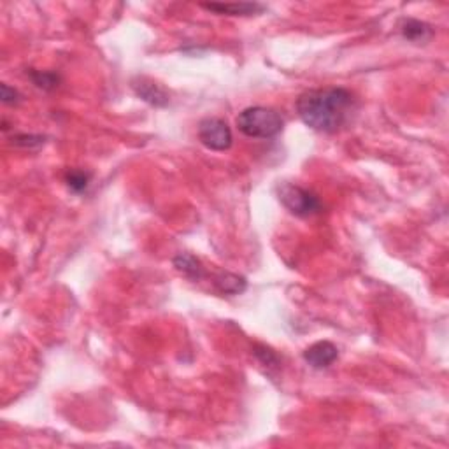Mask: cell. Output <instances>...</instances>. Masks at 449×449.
I'll use <instances>...</instances> for the list:
<instances>
[{"mask_svg": "<svg viewBox=\"0 0 449 449\" xmlns=\"http://www.w3.org/2000/svg\"><path fill=\"white\" fill-rule=\"evenodd\" d=\"M356 111V99L349 90L319 88L302 93L297 100V112L309 128L323 134L339 132Z\"/></svg>", "mask_w": 449, "mask_h": 449, "instance_id": "6da1fadb", "label": "cell"}, {"mask_svg": "<svg viewBox=\"0 0 449 449\" xmlns=\"http://www.w3.org/2000/svg\"><path fill=\"white\" fill-rule=\"evenodd\" d=\"M236 123L244 135L253 139H273L281 134L285 127L282 116L275 109L262 107V105L244 109L243 112H239Z\"/></svg>", "mask_w": 449, "mask_h": 449, "instance_id": "7a4b0ae2", "label": "cell"}, {"mask_svg": "<svg viewBox=\"0 0 449 449\" xmlns=\"http://www.w3.org/2000/svg\"><path fill=\"white\" fill-rule=\"evenodd\" d=\"M278 195L282 206L299 218L315 216V214H318L322 211V200L318 199V195L305 190V188L299 186V184L282 183L278 188Z\"/></svg>", "mask_w": 449, "mask_h": 449, "instance_id": "3957f363", "label": "cell"}, {"mask_svg": "<svg viewBox=\"0 0 449 449\" xmlns=\"http://www.w3.org/2000/svg\"><path fill=\"white\" fill-rule=\"evenodd\" d=\"M199 139L207 149L226 151L232 146L233 135L225 120L204 118L199 123Z\"/></svg>", "mask_w": 449, "mask_h": 449, "instance_id": "277c9868", "label": "cell"}, {"mask_svg": "<svg viewBox=\"0 0 449 449\" xmlns=\"http://www.w3.org/2000/svg\"><path fill=\"white\" fill-rule=\"evenodd\" d=\"M132 90H134L139 99L148 102L153 107H165L171 102L167 90L162 85H158V83H154L153 79L144 78V75H137V78L132 79Z\"/></svg>", "mask_w": 449, "mask_h": 449, "instance_id": "5b68a950", "label": "cell"}, {"mask_svg": "<svg viewBox=\"0 0 449 449\" xmlns=\"http://www.w3.org/2000/svg\"><path fill=\"white\" fill-rule=\"evenodd\" d=\"M339 358L337 346L330 341H319L304 351V360L312 369H327Z\"/></svg>", "mask_w": 449, "mask_h": 449, "instance_id": "8992f818", "label": "cell"}, {"mask_svg": "<svg viewBox=\"0 0 449 449\" xmlns=\"http://www.w3.org/2000/svg\"><path fill=\"white\" fill-rule=\"evenodd\" d=\"M204 9L228 16H251L265 9V6L256 2H232V4H202Z\"/></svg>", "mask_w": 449, "mask_h": 449, "instance_id": "52a82bcc", "label": "cell"}, {"mask_svg": "<svg viewBox=\"0 0 449 449\" xmlns=\"http://www.w3.org/2000/svg\"><path fill=\"white\" fill-rule=\"evenodd\" d=\"M172 263H174L177 273H181L184 278L190 279V281L197 282L206 275V270H204L200 260L197 256L190 255V253H179V255L174 256Z\"/></svg>", "mask_w": 449, "mask_h": 449, "instance_id": "ba28073f", "label": "cell"}, {"mask_svg": "<svg viewBox=\"0 0 449 449\" xmlns=\"http://www.w3.org/2000/svg\"><path fill=\"white\" fill-rule=\"evenodd\" d=\"M400 32H402L403 39L411 41V43H418V44L426 43V41L433 36L432 26H430L428 23H425V21L413 20V18L403 20L402 23H400Z\"/></svg>", "mask_w": 449, "mask_h": 449, "instance_id": "9c48e42d", "label": "cell"}, {"mask_svg": "<svg viewBox=\"0 0 449 449\" xmlns=\"http://www.w3.org/2000/svg\"><path fill=\"white\" fill-rule=\"evenodd\" d=\"M214 286L223 295H241L248 288V281L239 274L220 273L214 275Z\"/></svg>", "mask_w": 449, "mask_h": 449, "instance_id": "30bf717a", "label": "cell"}, {"mask_svg": "<svg viewBox=\"0 0 449 449\" xmlns=\"http://www.w3.org/2000/svg\"><path fill=\"white\" fill-rule=\"evenodd\" d=\"M28 78L32 79L33 85L41 90H46L51 92L56 86L60 85V75L56 73H50V70H28Z\"/></svg>", "mask_w": 449, "mask_h": 449, "instance_id": "8fae6325", "label": "cell"}, {"mask_svg": "<svg viewBox=\"0 0 449 449\" xmlns=\"http://www.w3.org/2000/svg\"><path fill=\"white\" fill-rule=\"evenodd\" d=\"M90 177L92 176L85 171H69L65 176L67 186H69L74 194H83V191H86V188H88Z\"/></svg>", "mask_w": 449, "mask_h": 449, "instance_id": "7c38bea8", "label": "cell"}, {"mask_svg": "<svg viewBox=\"0 0 449 449\" xmlns=\"http://www.w3.org/2000/svg\"><path fill=\"white\" fill-rule=\"evenodd\" d=\"M253 354H255L256 360H258L260 364L263 365V367H267V369H278L279 367L278 354H275L273 349L265 348V346H255V349H253Z\"/></svg>", "mask_w": 449, "mask_h": 449, "instance_id": "4fadbf2b", "label": "cell"}, {"mask_svg": "<svg viewBox=\"0 0 449 449\" xmlns=\"http://www.w3.org/2000/svg\"><path fill=\"white\" fill-rule=\"evenodd\" d=\"M44 139L43 135H26V134H20V135H14L11 139L14 146L18 148H39V146L44 144Z\"/></svg>", "mask_w": 449, "mask_h": 449, "instance_id": "5bb4252c", "label": "cell"}, {"mask_svg": "<svg viewBox=\"0 0 449 449\" xmlns=\"http://www.w3.org/2000/svg\"><path fill=\"white\" fill-rule=\"evenodd\" d=\"M0 99L6 105H16L21 100V95L18 93V90L11 88L9 85L4 83V85H0Z\"/></svg>", "mask_w": 449, "mask_h": 449, "instance_id": "9a60e30c", "label": "cell"}]
</instances>
